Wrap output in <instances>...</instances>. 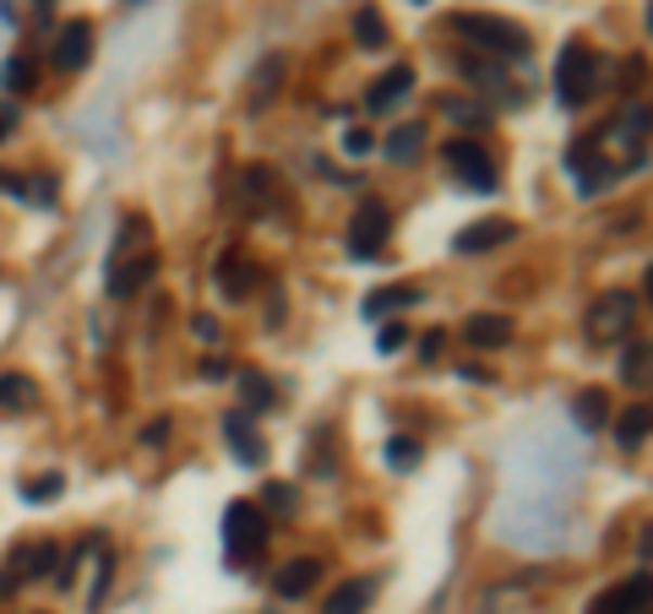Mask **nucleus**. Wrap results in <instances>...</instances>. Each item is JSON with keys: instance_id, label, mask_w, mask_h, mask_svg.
<instances>
[{"instance_id": "obj_1", "label": "nucleus", "mask_w": 653, "mask_h": 614, "mask_svg": "<svg viewBox=\"0 0 653 614\" xmlns=\"http://www.w3.org/2000/svg\"><path fill=\"white\" fill-rule=\"evenodd\" d=\"M452 28L463 34V39H474L479 50H490L496 61L507 55V61H523L528 55V28H517V23H507V17H485V12H463V17H452Z\"/></svg>"}, {"instance_id": "obj_2", "label": "nucleus", "mask_w": 653, "mask_h": 614, "mask_svg": "<svg viewBox=\"0 0 653 614\" xmlns=\"http://www.w3.org/2000/svg\"><path fill=\"white\" fill-rule=\"evenodd\" d=\"M223 549L229 560H261L267 554V516L251 500H234L223 511Z\"/></svg>"}, {"instance_id": "obj_3", "label": "nucleus", "mask_w": 653, "mask_h": 614, "mask_svg": "<svg viewBox=\"0 0 653 614\" xmlns=\"http://www.w3.org/2000/svg\"><path fill=\"white\" fill-rule=\"evenodd\" d=\"M637 310H642V299H637L631 289H610V294H599V299L588 305V337H593V343H620V337L631 332Z\"/></svg>"}, {"instance_id": "obj_4", "label": "nucleus", "mask_w": 653, "mask_h": 614, "mask_svg": "<svg viewBox=\"0 0 653 614\" xmlns=\"http://www.w3.org/2000/svg\"><path fill=\"white\" fill-rule=\"evenodd\" d=\"M555 99H561L566 110H577V104L593 99V55H588L577 39H566L561 55H555Z\"/></svg>"}, {"instance_id": "obj_5", "label": "nucleus", "mask_w": 653, "mask_h": 614, "mask_svg": "<svg viewBox=\"0 0 653 614\" xmlns=\"http://www.w3.org/2000/svg\"><path fill=\"white\" fill-rule=\"evenodd\" d=\"M447 164H452V175H458L469 191H479V196L496 191V164H490V153H485L479 142L452 137V142H447Z\"/></svg>"}, {"instance_id": "obj_6", "label": "nucleus", "mask_w": 653, "mask_h": 614, "mask_svg": "<svg viewBox=\"0 0 653 614\" xmlns=\"http://www.w3.org/2000/svg\"><path fill=\"white\" fill-rule=\"evenodd\" d=\"M50 61H55L61 72H82V66L93 61V23H88V17H72V23L55 34Z\"/></svg>"}, {"instance_id": "obj_7", "label": "nucleus", "mask_w": 653, "mask_h": 614, "mask_svg": "<svg viewBox=\"0 0 653 614\" xmlns=\"http://www.w3.org/2000/svg\"><path fill=\"white\" fill-rule=\"evenodd\" d=\"M387 234H393L387 207H382V202H366V207L355 213V223H349V251H355V256H376V251L387 245Z\"/></svg>"}, {"instance_id": "obj_8", "label": "nucleus", "mask_w": 653, "mask_h": 614, "mask_svg": "<svg viewBox=\"0 0 653 614\" xmlns=\"http://www.w3.org/2000/svg\"><path fill=\"white\" fill-rule=\"evenodd\" d=\"M261 289V267L245 256V251H223L218 256V294L223 299H245V294H256Z\"/></svg>"}, {"instance_id": "obj_9", "label": "nucleus", "mask_w": 653, "mask_h": 614, "mask_svg": "<svg viewBox=\"0 0 653 614\" xmlns=\"http://www.w3.org/2000/svg\"><path fill=\"white\" fill-rule=\"evenodd\" d=\"M648 592H653V576L637 571V576L615 581V587L593 603V614H648Z\"/></svg>"}, {"instance_id": "obj_10", "label": "nucleus", "mask_w": 653, "mask_h": 614, "mask_svg": "<svg viewBox=\"0 0 653 614\" xmlns=\"http://www.w3.org/2000/svg\"><path fill=\"white\" fill-rule=\"evenodd\" d=\"M153 272H158V256H153V251H137L131 261H115V267H110V299L142 294V289L153 283Z\"/></svg>"}, {"instance_id": "obj_11", "label": "nucleus", "mask_w": 653, "mask_h": 614, "mask_svg": "<svg viewBox=\"0 0 653 614\" xmlns=\"http://www.w3.org/2000/svg\"><path fill=\"white\" fill-rule=\"evenodd\" d=\"M223 435H229V446H234V457L245 462V468H267V440L256 435V424H251V413H223Z\"/></svg>"}, {"instance_id": "obj_12", "label": "nucleus", "mask_w": 653, "mask_h": 614, "mask_svg": "<svg viewBox=\"0 0 653 614\" xmlns=\"http://www.w3.org/2000/svg\"><path fill=\"white\" fill-rule=\"evenodd\" d=\"M404 93H414V66H387V72L366 88V110H371V115H387Z\"/></svg>"}, {"instance_id": "obj_13", "label": "nucleus", "mask_w": 653, "mask_h": 614, "mask_svg": "<svg viewBox=\"0 0 653 614\" xmlns=\"http://www.w3.org/2000/svg\"><path fill=\"white\" fill-rule=\"evenodd\" d=\"M517 229L507 223V218H485V223H474V229H463L458 240H452V251L458 256H479V251H496V245H507Z\"/></svg>"}, {"instance_id": "obj_14", "label": "nucleus", "mask_w": 653, "mask_h": 614, "mask_svg": "<svg viewBox=\"0 0 653 614\" xmlns=\"http://www.w3.org/2000/svg\"><path fill=\"white\" fill-rule=\"evenodd\" d=\"M316 581H321V560L299 554V560H289V565L272 576V592H278V598H305Z\"/></svg>"}, {"instance_id": "obj_15", "label": "nucleus", "mask_w": 653, "mask_h": 614, "mask_svg": "<svg viewBox=\"0 0 653 614\" xmlns=\"http://www.w3.org/2000/svg\"><path fill=\"white\" fill-rule=\"evenodd\" d=\"M420 305V283H387V289H371L366 294V316L371 321H382V316H393V310H414Z\"/></svg>"}, {"instance_id": "obj_16", "label": "nucleus", "mask_w": 653, "mask_h": 614, "mask_svg": "<svg viewBox=\"0 0 653 614\" xmlns=\"http://www.w3.org/2000/svg\"><path fill=\"white\" fill-rule=\"evenodd\" d=\"M234 386H240V413H267L278 402V386H272L267 370H240Z\"/></svg>"}, {"instance_id": "obj_17", "label": "nucleus", "mask_w": 653, "mask_h": 614, "mask_svg": "<svg viewBox=\"0 0 653 614\" xmlns=\"http://www.w3.org/2000/svg\"><path fill=\"white\" fill-rule=\"evenodd\" d=\"M278 88H283V55H267V61L251 72V115H261V110L278 99Z\"/></svg>"}, {"instance_id": "obj_18", "label": "nucleus", "mask_w": 653, "mask_h": 614, "mask_svg": "<svg viewBox=\"0 0 653 614\" xmlns=\"http://www.w3.org/2000/svg\"><path fill=\"white\" fill-rule=\"evenodd\" d=\"M648 430H653V408H648V402H631V408L615 419V440H620L626 451H642V446H648Z\"/></svg>"}, {"instance_id": "obj_19", "label": "nucleus", "mask_w": 653, "mask_h": 614, "mask_svg": "<svg viewBox=\"0 0 653 614\" xmlns=\"http://www.w3.org/2000/svg\"><path fill=\"white\" fill-rule=\"evenodd\" d=\"M55 565H61V549H55V543H34V549H12V571H7V576H12V581H17V576H50Z\"/></svg>"}, {"instance_id": "obj_20", "label": "nucleus", "mask_w": 653, "mask_h": 614, "mask_svg": "<svg viewBox=\"0 0 653 614\" xmlns=\"http://www.w3.org/2000/svg\"><path fill=\"white\" fill-rule=\"evenodd\" d=\"M507 337H512L507 316H469L463 321V343H474V348H501Z\"/></svg>"}, {"instance_id": "obj_21", "label": "nucleus", "mask_w": 653, "mask_h": 614, "mask_svg": "<svg viewBox=\"0 0 653 614\" xmlns=\"http://www.w3.org/2000/svg\"><path fill=\"white\" fill-rule=\"evenodd\" d=\"M371 609V581H344V587H333L326 592V603H321V614H366Z\"/></svg>"}, {"instance_id": "obj_22", "label": "nucleus", "mask_w": 653, "mask_h": 614, "mask_svg": "<svg viewBox=\"0 0 653 614\" xmlns=\"http://www.w3.org/2000/svg\"><path fill=\"white\" fill-rule=\"evenodd\" d=\"M572 419H577L582 430H604V424H610V397H604L599 386L577 392V402H572Z\"/></svg>"}, {"instance_id": "obj_23", "label": "nucleus", "mask_w": 653, "mask_h": 614, "mask_svg": "<svg viewBox=\"0 0 653 614\" xmlns=\"http://www.w3.org/2000/svg\"><path fill=\"white\" fill-rule=\"evenodd\" d=\"M420 148H425V126H398V131L382 142V153H387L393 164H414Z\"/></svg>"}, {"instance_id": "obj_24", "label": "nucleus", "mask_w": 653, "mask_h": 614, "mask_svg": "<svg viewBox=\"0 0 653 614\" xmlns=\"http://www.w3.org/2000/svg\"><path fill=\"white\" fill-rule=\"evenodd\" d=\"M620 381L637 386V392H648V343H642V337H631V343L620 348Z\"/></svg>"}, {"instance_id": "obj_25", "label": "nucleus", "mask_w": 653, "mask_h": 614, "mask_svg": "<svg viewBox=\"0 0 653 614\" xmlns=\"http://www.w3.org/2000/svg\"><path fill=\"white\" fill-rule=\"evenodd\" d=\"M39 402V386L28 381V375H0V408H34Z\"/></svg>"}, {"instance_id": "obj_26", "label": "nucleus", "mask_w": 653, "mask_h": 614, "mask_svg": "<svg viewBox=\"0 0 653 614\" xmlns=\"http://www.w3.org/2000/svg\"><path fill=\"white\" fill-rule=\"evenodd\" d=\"M34 82H39V66L28 55H12L7 66H0V88H7V93H28Z\"/></svg>"}, {"instance_id": "obj_27", "label": "nucleus", "mask_w": 653, "mask_h": 614, "mask_svg": "<svg viewBox=\"0 0 653 614\" xmlns=\"http://www.w3.org/2000/svg\"><path fill=\"white\" fill-rule=\"evenodd\" d=\"M355 39L366 44V50H382L393 34H387V23H382V12L376 7H360V17H355Z\"/></svg>"}, {"instance_id": "obj_28", "label": "nucleus", "mask_w": 653, "mask_h": 614, "mask_svg": "<svg viewBox=\"0 0 653 614\" xmlns=\"http://www.w3.org/2000/svg\"><path fill=\"white\" fill-rule=\"evenodd\" d=\"M420 457H425V446H420L414 435H393V440H387V462H393L398 473H409V468H420Z\"/></svg>"}, {"instance_id": "obj_29", "label": "nucleus", "mask_w": 653, "mask_h": 614, "mask_svg": "<svg viewBox=\"0 0 653 614\" xmlns=\"http://www.w3.org/2000/svg\"><path fill=\"white\" fill-rule=\"evenodd\" d=\"M61 489H66V478H61V473H44V478H34V484L23 489V500H34V506H44V500H55Z\"/></svg>"}, {"instance_id": "obj_30", "label": "nucleus", "mask_w": 653, "mask_h": 614, "mask_svg": "<svg viewBox=\"0 0 653 614\" xmlns=\"http://www.w3.org/2000/svg\"><path fill=\"white\" fill-rule=\"evenodd\" d=\"M447 115H452V120H463V126H485V110H479V104H469V99H447Z\"/></svg>"}, {"instance_id": "obj_31", "label": "nucleus", "mask_w": 653, "mask_h": 614, "mask_svg": "<svg viewBox=\"0 0 653 614\" xmlns=\"http://www.w3.org/2000/svg\"><path fill=\"white\" fill-rule=\"evenodd\" d=\"M371 148H376V137H371V131H360V126H349V131H344V153H349V158H366Z\"/></svg>"}, {"instance_id": "obj_32", "label": "nucleus", "mask_w": 653, "mask_h": 614, "mask_svg": "<svg viewBox=\"0 0 653 614\" xmlns=\"http://www.w3.org/2000/svg\"><path fill=\"white\" fill-rule=\"evenodd\" d=\"M261 495H267V506H272V511H294V506H299V495H294V484H267Z\"/></svg>"}, {"instance_id": "obj_33", "label": "nucleus", "mask_w": 653, "mask_h": 614, "mask_svg": "<svg viewBox=\"0 0 653 614\" xmlns=\"http://www.w3.org/2000/svg\"><path fill=\"white\" fill-rule=\"evenodd\" d=\"M441 348H447V332H441V327H431V332L420 337V359H425V364H436V359H441Z\"/></svg>"}, {"instance_id": "obj_34", "label": "nucleus", "mask_w": 653, "mask_h": 614, "mask_svg": "<svg viewBox=\"0 0 653 614\" xmlns=\"http://www.w3.org/2000/svg\"><path fill=\"white\" fill-rule=\"evenodd\" d=\"M28 202L50 207V202H55V180H50V175H34V186H28Z\"/></svg>"}, {"instance_id": "obj_35", "label": "nucleus", "mask_w": 653, "mask_h": 614, "mask_svg": "<svg viewBox=\"0 0 653 614\" xmlns=\"http://www.w3.org/2000/svg\"><path fill=\"white\" fill-rule=\"evenodd\" d=\"M142 234H148V223H142V218H126V229H120V240H115V256H120L126 245H137ZM115 256H110V261H115Z\"/></svg>"}, {"instance_id": "obj_36", "label": "nucleus", "mask_w": 653, "mask_h": 614, "mask_svg": "<svg viewBox=\"0 0 653 614\" xmlns=\"http://www.w3.org/2000/svg\"><path fill=\"white\" fill-rule=\"evenodd\" d=\"M142 446H148V451H158V446H169V419H153V424L142 430Z\"/></svg>"}, {"instance_id": "obj_37", "label": "nucleus", "mask_w": 653, "mask_h": 614, "mask_svg": "<svg viewBox=\"0 0 653 614\" xmlns=\"http://www.w3.org/2000/svg\"><path fill=\"white\" fill-rule=\"evenodd\" d=\"M404 343H409V332H404L398 321H393V327H382V354H398Z\"/></svg>"}, {"instance_id": "obj_38", "label": "nucleus", "mask_w": 653, "mask_h": 614, "mask_svg": "<svg viewBox=\"0 0 653 614\" xmlns=\"http://www.w3.org/2000/svg\"><path fill=\"white\" fill-rule=\"evenodd\" d=\"M191 332H196L202 343H218V321H213V316H191Z\"/></svg>"}, {"instance_id": "obj_39", "label": "nucleus", "mask_w": 653, "mask_h": 614, "mask_svg": "<svg viewBox=\"0 0 653 614\" xmlns=\"http://www.w3.org/2000/svg\"><path fill=\"white\" fill-rule=\"evenodd\" d=\"M12 126H17V110H12V104H0V142L12 137Z\"/></svg>"}, {"instance_id": "obj_40", "label": "nucleus", "mask_w": 653, "mask_h": 614, "mask_svg": "<svg viewBox=\"0 0 653 614\" xmlns=\"http://www.w3.org/2000/svg\"><path fill=\"white\" fill-rule=\"evenodd\" d=\"M202 375H207V381H223V375H229V364H223V359H207V364H202Z\"/></svg>"}, {"instance_id": "obj_41", "label": "nucleus", "mask_w": 653, "mask_h": 614, "mask_svg": "<svg viewBox=\"0 0 653 614\" xmlns=\"http://www.w3.org/2000/svg\"><path fill=\"white\" fill-rule=\"evenodd\" d=\"M34 7H39V17H50V7H55V0H34Z\"/></svg>"}, {"instance_id": "obj_42", "label": "nucleus", "mask_w": 653, "mask_h": 614, "mask_svg": "<svg viewBox=\"0 0 653 614\" xmlns=\"http://www.w3.org/2000/svg\"><path fill=\"white\" fill-rule=\"evenodd\" d=\"M12 592V576H0V598H7Z\"/></svg>"}, {"instance_id": "obj_43", "label": "nucleus", "mask_w": 653, "mask_h": 614, "mask_svg": "<svg viewBox=\"0 0 653 614\" xmlns=\"http://www.w3.org/2000/svg\"><path fill=\"white\" fill-rule=\"evenodd\" d=\"M0 191H7V175H0Z\"/></svg>"}, {"instance_id": "obj_44", "label": "nucleus", "mask_w": 653, "mask_h": 614, "mask_svg": "<svg viewBox=\"0 0 653 614\" xmlns=\"http://www.w3.org/2000/svg\"><path fill=\"white\" fill-rule=\"evenodd\" d=\"M420 7H425V0H420Z\"/></svg>"}]
</instances>
